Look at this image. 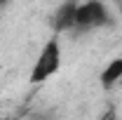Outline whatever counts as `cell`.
<instances>
[{
	"label": "cell",
	"mask_w": 122,
	"mask_h": 120,
	"mask_svg": "<svg viewBox=\"0 0 122 120\" xmlns=\"http://www.w3.org/2000/svg\"><path fill=\"white\" fill-rule=\"evenodd\" d=\"M117 10H120V16H122V2H117Z\"/></svg>",
	"instance_id": "6"
},
{
	"label": "cell",
	"mask_w": 122,
	"mask_h": 120,
	"mask_svg": "<svg viewBox=\"0 0 122 120\" xmlns=\"http://www.w3.org/2000/svg\"><path fill=\"white\" fill-rule=\"evenodd\" d=\"M75 10H77V0H63L52 19L54 33H68L75 28Z\"/></svg>",
	"instance_id": "3"
},
{
	"label": "cell",
	"mask_w": 122,
	"mask_h": 120,
	"mask_svg": "<svg viewBox=\"0 0 122 120\" xmlns=\"http://www.w3.org/2000/svg\"><path fill=\"white\" fill-rule=\"evenodd\" d=\"M113 19L108 14L106 5L101 0H87V2H77V10H75V28L77 33H87V31L94 28H103L108 26Z\"/></svg>",
	"instance_id": "2"
},
{
	"label": "cell",
	"mask_w": 122,
	"mask_h": 120,
	"mask_svg": "<svg viewBox=\"0 0 122 120\" xmlns=\"http://www.w3.org/2000/svg\"><path fill=\"white\" fill-rule=\"evenodd\" d=\"M59 68H61V43H59V33H54L40 49L38 59L33 64V71L28 75V82L30 85H42Z\"/></svg>",
	"instance_id": "1"
},
{
	"label": "cell",
	"mask_w": 122,
	"mask_h": 120,
	"mask_svg": "<svg viewBox=\"0 0 122 120\" xmlns=\"http://www.w3.org/2000/svg\"><path fill=\"white\" fill-rule=\"evenodd\" d=\"M7 2H10V0H0V10H5V7H7Z\"/></svg>",
	"instance_id": "5"
},
{
	"label": "cell",
	"mask_w": 122,
	"mask_h": 120,
	"mask_svg": "<svg viewBox=\"0 0 122 120\" xmlns=\"http://www.w3.org/2000/svg\"><path fill=\"white\" fill-rule=\"evenodd\" d=\"M117 80H122V57L108 61V66L101 71V75H99V82H101L103 90H110Z\"/></svg>",
	"instance_id": "4"
}]
</instances>
